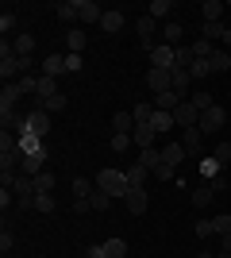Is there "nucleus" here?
<instances>
[{"mask_svg": "<svg viewBox=\"0 0 231 258\" xmlns=\"http://www.w3.org/2000/svg\"><path fill=\"white\" fill-rule=\"evenodd\" d=\"M193 46H174V70H193Z\"/></svg>", "mask_w": 231, "mask_h": 258, "instance_id": "nucleus-25", "label": "nucleus"}, {"mask_svg": "<svg viewBox=\"0 0 231 258\" xmlns=\"http://www.w3.org/2000/svg\"><path fill=\"white\" fill-rule=\"evenodd\" d=\"M131 116H135V123H150L154 108H150V104H131Z\"/></svg>", "mask_w": 231, "mask_h": 258, "instance_id": "nucleus-43", "label": "nucleus"}, {"mask_svg": "<svg viewBox=\"0 0 231 258\" xmlns=\"http://www.w3.org/2000/svg\"><path fill=\"white\" fill-rule=\"evenodd\" d=\"M200 16H204V23H220L223 4H220V0H204V4H200Z\"/></svg>", "mask_w": 231, "mask_h": 258, "instance_id": "nucleus-29", "label": "nucleus"}, {"mask_svg": "<svg viewBox=\"0 0 231 258\" xmlns=\"http://www.w3.org/2000/svg\"><path fill=\"white\" fill-rule=\"evenodd\" d=\"M212 50H216V43H208V39H197V43H193V58H212Z\"/></svg>", "mask_w": 231, "mask_h": 258, "instance_id": "nucleus-44", "label": "nucleus"}, {"mask_svg": "<svg viewBox=\"0 0 231 258\" xmlns=\"http://www.w3.org/2000/svg\"><path fill=\"white\" fill-rule=\"evenodd\" d=\"M181 147L189 158H204V131L200 127H185L181 131Z\"/></svg>", "mask_w": 231, "mask_h": 258, "instance_id": "nucleus-3", "label": "nucleus"}, {"mask_svg": "<svg viewBox=\"0 0 231 258\" xmlns=\"http://www.w3.org/2000/svg\"><path fill=\"white\" fill-rule=\"evenodd\" d=\"M189 74H193V77H212V70H208V58H197Z\"/></svg>", "mask_w": 231, "mask_h": 258, "instance_id": "nucleus-48", "label": "nucleus"}, {"mask_svg": "<svg viewBox=\"0 0 231 258\" xmlns=\"http://www.w3.org/2000/svg\"><path fill=\"white\" fill-rule=\"evenodd\" d=\"M97 189L108 197H127L131 193V185H127V173L123 170H100L97 173Z\"/></svg>", "mask_w": 231, "mask_h": 258, "instance_id": "nucleus-1", "label": "nucleus"}, {"mask_svg": "<svg viewBox=\"0 0 231 258\" xmlns=\"http://www.w3.org/2000/svg\"><path fill=\"white\" fill-rule=\"evenodd\" d=\"M200 173H204V181H212V177L220 173V162L212 158V154H204V158H200Z\"/></svg>", "mask_w": 231, "mask_h": 258, "instance_id": "nucleus-38", "label": "nucleus"}, {"mask_svg": "<svg viewBox=\"0 0 231 258\" xmlns=\"http://www.w3.org/2000/svg\"><path fill=\"white\" fill-rule=\"evenodd\" d=\"M174 123H177L181 131H185V127H197V123H200V112L193 108V100H185V104L174 108Z\"/></svg>", "mask_w": 231, "mask_h": 258, "instance_id": "nucleus-6", "label": "nucleus"}, {"mask_svg": "<svg viewBox=\"0 0 231 258\" xmlns=\"http://www.w3.org/2000/svg\"><path fill=\"white\" fill-rule=\"evenodd\" d=\"M73 212H93V205H89V197H81V201H73Z\"/></svg>", "mask_w": 231, "mask_h": 258, "instance_id": "nucleus-55", "label": "nucleus"}, {"mask_svg": "<svg viewBox=\"0 0 231 258\" xmlns=\"http://www.w3.org/2000/svg\"><path fill=\"white\" fill-rule=\"evenodd\" d=\"M12 205H16V193H12V189H0V208H4V212H8Z\"/></svg>", "mask_w": 231, "mask_h": 258, "instance_id": "nucleus-52", "label": "nucleus"}, {"mask_svg": "<svg viewBox=\"0 0 231 258\" xmlns=\"http://www.w3.org/2000/svg\"><path fill=\"white\" fill-rule=\"evenodd\" d=\"M43 162H46L43 154H23V162H20V173H23V177H39V173L46 170Z\"/></svg>", "mask_w": 231, "mask_h": 258, "instance_id": "nucleus-13", "label": "nucleus"}, {"mask_svg": "<svg viewBox=\"0 0 231 258\" xmlns=\"http://www.w3.org/2000/svg\"><path fill=\"white\" fill-rule=\"evenodd\" d=\"M58 93H62V89H58V77L39 74V93H35V97H39V104H43V100H50V97H58Z\"/></svg>", "mask_w": 231, "mask_h": 258, "instance_id": "nucleus-17", "label": "nucleus"}, {"mask_svg": "<svg viewBox=\"0 0 231 258\" xmlns=\"http://www.w3.org/2000/svg\"><path fill=\"white\" fill-rule=\"evenodd\" d=\"M193 231H197V239H208V235H216V224H212V220H197Z\"/></svg>", "mask_w": 231, "mask_h": 258, "instance_id": "nucleus-46", "label": "nucleus"}, {"mask_svg": "<svg viewBox=\"0 0 231 258\" xmlns=\"http://www.w3.org/2000/svg\"><path fill=\"white\" fill-rule=\"evenodd\" d=\"M189 89H193V74L189 70H174V93L181 100H189Z\"/></svg>", "mask_w": 231, "mask_h": 258, "instance_id": "nucleus-19", "label": "nucleus"}, {"mask_svg": "<svg viewBox=\"0 0 231 258\" xmlns=\"http://www.w3.org/2000/svg\"><path fill=\"white\" fill-rule=\"evenodd\" d=\"M27 131H31V135H39V139H43V135H50V112H46L43 104L27 112Z\"/></svg>", "mask_w": 231, "mask_h": 258, "instance_id": "nucleus-5", "label": "nucleus"}, {"mask_svg": "<svg viewBox=\"0 0 231 258\" xmlns=\"http://www.w3.org/2000/svg\"><path fill=\"white\" fill-rule=\"evenodd\" d=\"M197 258H216V254H208V250H204V254H197Z\"/></svg>", "mask_w": 231, "mask_h": 258, "instance_id": "nucleus-58", "label": "nucleus"}, {"mask_svg": "<svg viewBox=\"0 0 231 258\" xmlns=\"http://www.w3.org/2000/svg\"><path fill=\"white\" fill-rule=\"evenodd\" d=\"M73 8H77V20L81 23H97L100 27V16H104L100 4H93V0H73Z\"/></svg>", "mask_w": 231, "mask_h": 258, "instance_id": "nucleus-8", "label": "nucleus"}, {"mask_svg": "<svg viewBox=\"0 0 231 258\" xmlns=\"http://www.w3.org/2000/svg\"><path fill=\"white\" fill-rule=\"evenodd\" d=\"M181 35H185V31H181V23H177V20L162 23V39H166V46H177V43H181Z\"/></svg>", "mask_w": 231, "mask_h": 258, "instance_id": "nucleus-30", "label": "nucleus"}, {"mask_svg": "<svg viewBox=\"0 0 231 258\" xmlns=\"http://www.w3.org/2000/svg\"><path fill=\"white\" fill-rule=\"evenodd\" d=\"M123 173H127V185H131V189H143V185H146V177H150V170H146L143 162H135L131 170H123Z\"/></svg>", "mask_w": 231, "mask_h": 258, "instance_id": "nucleus-22", "label": "nucleus"}, {"mask_svg": "<svg viewBox=\"0 0 231 258\" xmlns=\"http://www.w3.org/2000/svg\"><path fill=\"white\" fill-rule=\"evenodd\" d=\"M139 162H143L146 170H158V166H166V158H162V151H158V147H146V151H139Z\"/></svg>", "mask_w": 231, "mask_h": 258, "instance_id": "nucleus-23", "label": "nucleus"}, {"mask_svg": "<svg viewBox=\"0 0 231 258\" xmlns=\"http://www.w3.org/2000/svg\"><path fill=\"white\" fill-rule=\"evenodd\" d=\"M170 12H174V4H170V0H150L146 16H154V20H166V23H170Z\"/></svg>", "mask_w": 231, "mask_h": 258, "instance_id": "nucleus-32", "label": "nucleus"}, {"mask_svg": "<svg viewBox=\"0 0 231 258\" xmlns=\"http://www.w3.org/2000/svg\"><path fill=\"white\" fill-rule=\"evenodd\" d=\"M208 70H212V74H227V70H231V54L223 50V46H216V50H212Z\"/></svg>", "mask_w": 231, "mask_h": 258, "instance_id": "nucleus-18", "label": "nucleus"}, {"mask_svg": "<svg viewBox=\"0 0 231 258\" xmlns=\"http://www.w3.org/2000/svg\"><path fill=\"white\" fill-rule=\"evenodd\" d=\"M162 158H166V166H174V170H177V166L189 158L185 147H181V139H177V143H162Z\"/></svg>", "mask_w": 231, "mask_h": 258, "instance_id": "nucleus-11", "label": "nucleus"}, {"mask_svg": "<svg viewBox=\"0 0 231 258\" xmlns=\"http://www.w3.org/2000/svg\"><path fill=\"white\" fill-rule=\"evenodd\" d=\"M43 74L46 77H62L66 74V54H46L43 58Z\"/></svg>", "mask_w": 231, "mask_h": 258, "instance_id": "nucleus-16", "label": "nucleus"}, {"mask_svg": "<svg viewBox=\"0 0 231 258\" xmlns=\"http://www.w3.org/2000/svg\"><path fill=\"white\" fill-rule=\"evenodd\" d=\"M208 185H212V193H223V189H227V177H223V173H216Z\"/></svg>", "mask_w": 231, "mask_h": 258, "instance_id": "nucleus-54", "label": "nucleus"}, {"mask_svg": "<svg viewBox=\"0 0 231 258\" xmlns=\"http://www.w3.org/2000/svg\"><path fill=\"white\" fill-rule=\"evenodd\" d=\"M54 185H58V173L54 170H43L39 177H35V193H54Z\"/></svg>", "mask_w": 231, "mask_h": 258, "instance_id": "nucleus-28", "label": "nucleus"}, {"mask_svg": "<svg viewBox=\"0 0 231 258\" xmlns=\"http://www.w3.org/2000/svg\"><path fill=\"white\" fill-rule=\"evenodd\" d=\"M212 158L220 162V166H227V162H231V143L220 139V143H216V151H212Z\"/></svg>", "mask_w": 231, "mask_h": 258, "instance_id": "nucleus-41", "label": "nucleus"}, {"mask_svg": "<svg viewBox=\"0 0 231 258\" xmlns=\"http://www.w3.org/2000/svg\"><path fill=\"white\" fill-rule=\"evenodd\" d=\"M12 43H16V54H20V58H31V50H35V39H31L27 31H23V35H16Z\"/></svg>", "mask_w": 231, "mask_h": 258, "instance_id": "nucleus-34", "label": "nucleus"}, {"mask_svg": "<svg viewBox=\"0 0 231 258\" xmlns=\"http://www.w3.org/2000/svg\"><path fill=\"white\" fill-rule=\"evenodd\" d=\"M12 243H16V235H12L8 227H4V231H0V250H4V254H8V250H12Z\"/></svg>", "mask_w": 231, "mask_h": 258, "instance_id": "nucleus-53", "label": "nucleus"}, {"mask_svg": "<svg viewBox=\"0 0 231 258\" xmlns=\"http://www.w3.org/2000/svg\"><path fill=\"white\" fill-rule=\"evenodd\" d=\"M54 12H58V20L77 23V8H73V0H66V4H54Z\"/></svg>", "mask_w": 231, "mask_h": 258, "instance_id": "nucleus-40", "label": "nucleus"}, {"mask_svg": "<svg viewBox=\"0 0 231 258\" xmlns=\"http://www.w3.org/2000/svg\"><path fill=\"white\" fill-rule=\"evenodd\" d=\"M81 70V54H69L66 50V74H77Z\"/></svg>", "mask_w": 231, "mask_h": 258, "instance_id": "nucleus-50", "label": "nucleus"}, {"mask_svg": "<svg viewBox=\"0 0 231 258\" xmlns=\"http://www.w3.org/2000/svg\"><path fill=\"white\" fill-rule=\"evenodd\" d=\"M12 27H16V16H12V12H4V16H0V31H4V39H8Z\"/></svg>", "mask_w": 231, "mask_h": 258, "instance_id": "nucleus-51", "label": "nucleus"}, {"mask_svg": "<svg viewBox=\"0 0 231 258\" xmlns=\"http://www.w3.org/2000/svg\"><path fill=\"white\" fill-rule=\"evenodd\" d=\"M66 46H69V54H81V50L89 46L85 31H81V27H69V35H66Z\"/></svg>", "mask_w": 231, "mask_h": 258, "instance_id": "nucleus-26", "label": "nucleus"}, {"mask_svg": "<svg viewBox=\"0 0 231 258\" xmlns=\"http://www.w3.org/2000/svg\"><path fill=\"white\" fill-rule=\"evenodd\" d=\"M189 100H193V108H197V112H208V108L216 104V100H212V93H193Z\"/></svg>", "mask_w": 231, "mask_h": 258, "instance_id": "nucleus-45", "label": "nucleus"}, {"mask_svg": "<svg viewBox=\"0 0 231 258\" xmlns=\"http://www.w3.org/2000/svg\"><path fill=\"white\" fill-rule=\"evenodd\" d=\"M100 31H108V35L123 31V12H104L100 16Z\"/></svg>", "mask_w": 231, "mask_h": 258, "instance_id": "nucleus-24", "label": "nucleus"}, {"mask_svg": "<svg viewBox=\"0 0 231 258\" xmlns=\"http://www.w3.org/2000/svg\"><path fill=\"white\" fill-rule=\"evenodd\" d=\"M231 254V231H223V258Z\"/></svg>", "mask_w": 231, "mask_h": 258, "instance_id": "nucleus-56", "label": "nucleus"}, {"mask_svg": "<svg viewBox=\"0 0 231 258\" xmlns=\"http://www.w3.org/2000/svg\"><path fill=\"white\" fill-rule=\"evenodd\" d=\"M35 208H39V212H43V216H50V212H54V208H58V201H54V197H50V193H35Z\"/></svg>", "mask_w": 231, "mask_h": 258, "instance_id": "nucleus-37", "label": "nucleus"}, {"mask_svg": "<svg viewBox=\"0 0 231 258\" xmlns=\"http://www.w3.org/2000/svg\"><path fill=\"white\" fill-rule=\"evenodd\" d=\"M43 108L54 116V112H62V108H69V100H66V93H58V97H50V100H43Z\"/></svg>", "mask_w": 231, "mask_h": 258, "instance_id": "nucleus-42", "label": "nucleus"}, {"mask_svg": "<svg viewBox=\"0 0 231 258\" xmlns=\"http://www.w3.org/2000/svg\"><path fill=\"white\" fill-rule=\"evenodd\" d=\"M223 123H227V108H223V104H212L208 112H200V123H197V127L204 131V135H216V131H223Z\"/></svg>", "mask_w": 231, "mask_h": 258, "instance_id": "nucleus-2", "label": "nucleus"}, {"mask_svg": "<svg viewBox=\"0 0 231 258\" xmlns=\"http://www.w3.org/2000/svg\"><path fill=\"white\" fill-rule=\"evenodd\" d=\"M212 224H216V231H231V212H220V216H212Z\"/></svg>", "mask_w": 231, "mask_h": 258, "instance_id": "nucleus-49", "label": "nucleus"}, {"mask_svg": "<svg viewBox=\"0 0 231 258\" xmlns=\"http://www.w3.org/2000/svg\"><path fill=\"white\" fill-rule=\"evenodd\" d=\"M150 70H174V46H150Z\"/></svg>", "mask_w": 231, "mask_h": 258, "instance_id": "nucleus-7", "label": "nucleus"}, {"mask_svg": "<svg viewBox=\"0 0 231 258\" xmlns=\"http://www.w3.org/2000/svg\"><path fill=\"white\" fill-rule=\"evenodd\" d=\"M20 151L23 154H43V158H46V143L39 139V135H31V131H23V135H20Z\"/></svg>", "mask_w": 231, "mask_h": 258, "instance_id": "nucleus-15", "label": "nucleus"}, {"mask_svg": "<svg viewBox=\"0 0 231 258\" xmlns=\"http://www.w3.org/2000/svg\"><path fill=\"white\" fill-rule=\"evenodd\" d=\"M223 31H227V27H223V20H220V23H200V39H208V43H216V46H220Z\"/></svg>", "mask_w": 231, "mask_h": 258, "instance_id": "nucleus-27", "label": "nucleus"}, {"mask_svg": "<svg viewBox=\"0 0 231 258\" xmlns=\"http://www.w3.org/2000/svg\"><path fill=\"white\" fill-rule=\"evenodd\" d=\"M69 193H73V201H81V197H93V181H85V177H73V181H69Z\"/></svg>", "mask_w": 231, "mask_h": 258, "instance_id": "nucleus-36", "label": "nucleus"}, {"mask_svg": "<svg viewBox=\"0 0 231 258\" xmlns=\"http://www.w3.org/2000/svg\"><path fill=\"white\" fill-rule=\"evenodd\" d=\"M154 27H158V20H154V16H139V20H135V31H139V39L146 43V50H150V46H158V43H154Z\"/></svg>", "mask_w": 231, "mask_h": 258, "instance_id": "nucleus-9", "label": "nucleus"}, {"mask_svg": "<svg viewBox=\"0 0 231 258\" xmlns=\"http://www.w3.org/2000/svg\"><path fill=\"white\" fill-rule=\"evenodd\" d=\"M89 205H93V212H108L112 197H108V193H100V189H93V197H89Z\"/></svg>", "mask_w": 231, "mask_h": 258, "instance_id": "nucleus-39", "label": "nucleus"}, {"mask_svg": "<svg viewBox=\"0 0 231 258\" xmlns=\"http://www.w3.org/2000/svg\"><path fill=\"white\" fill-rule=\"evenodd\" d=\"M220 46H223V50H227V46H231V27H227V31H223V39H220Z\"/></svg>", "mask_w": 231, "mask_h": 258, "instance_id": "nucleus-57", "label": "nucleus"}, {"mask_svg": "<svg viewBox=\"0 0 231 258\" xmlns=\"http://www.w3.org/2000/svg\"><path fill=\"white\" fill-rule=\"evenodd\" d=\"M150 127L158 131V135L174 131V127H177V123H174V112H158V108H154V116H150Z\"/></svg>", "mask_w": 231, "mask_h": 258, "instance_id": "nucleus-20", "label": "nucleus"}, {"mask_svg": "<svg viewBox=\"0 0 231 258\" xmlns=\"http://www.w3.org/2000/svg\"><path fill=\"white\" fill-rule=\"evenodd\" d=\"M104 258H127V243L123 239H104Z\"/></svg>", "mask_w": 231, "mask_h": 258, "instance_id": "nucleus-33", "label": "nucleus"}, {"mask_svg": "<svg viewBox=\"0 0 231 258\" xmlns=\"http://www.w3.org/2000/svg\"><path fill=\"white\" fill-rule=\"evenodd\" d=\"M212 197H216V193H212V185H208V181L197 185V189H193V208H208V205H212Z\"/></svg>", "mask_w": 231, "mask_h": 258, "instance_id": "nucleus-31", "label": "nucleus"}, {"mask_svg": "<svg viewBox=\"0 0 231 258\" xmlns=\"http://www.w3.org/2000/svg\"><path fill=\"white\" fill-rule=\"evenodd\" d=\"M154 135H158V131H154L150 123H135V131H131V139H135V147H139V151L154 147Z\"/></svg>", "mask_w": 231, "mask_h": 258, "instance_id": "nucleus-14", "label": "nucleus"}, {"mask_svg": "<svg viewBox=\"0 0 231 258\" xmlns=\"http://www.w3.org/2000/svg\"><path fill=\"white\" fill-rule=\"evenodd\" d=\"M123 201H127V212H131V216H143V212H146V205H150L146 189H131V193L123 197Z\"/></svg>", "mask_w": 231, "mask_h": 258, "instance_id": "nucleus-12", "label": "nucleus"}, {"mask_svg": "<svg viewBox=\"0 0 231 258\" xmlns=\"http://www.w3.org/2000/svg\"><path fill=\"white\" fill-rule=\"evenodd\" d=\"M20 85L16 81H4V93H0V112H16V104H20Z\"/></svg>", "mask_w": 231, "mask_h": 258, "instance_id": "nucleus-10", "label": "nucleus"}, {"mask_svg": "<svg viewBox=\"0 0 231 258\" xmlns=\"http://www.w3.org/2000/svg\"><path fill=\"white\" fill-rule=\"evenodd\" d=\"M154 104H158V112H174V108H177V104H185V100H181L174 89H170V93H162V97L154 100Z\"/></svg>", "mask_w": 231, "mask_h": 258, "instance_id": "nucleus-35", "label": "nucleus"}, {"mask_svg": "<svg viewBox=\"0 0 231 258\" xmlns=\"http://www.w3.org/2000/svg\"><path fill=\"white\" fill-rule=\"evenodd\" d=\"M112 131H116V135H131L135 131V116L131 112H116V116H112Z\"/></svg>", "mask_w": 231, "mask_h": 258, "instance_id": "nucleus-21", "label": "nucleus"}, {"mask_svg": "<svg viewBox=\"0 0 231 258\" xmlns=\"http://www.w3.org/2000/svg\"><path fill=\"white\" fill-rule=\"evenodd\" d=\"M146 89H150L154 97L170 93V89H174V70H150V74H146Z\"/></svg>", "mask_w": 231, "mask_h": 258, "instance_id": "nucleus-4", "label": "nucleus"}, {"mask_svg": "<svg viewBox=\"0 0 231 258\" xmlns=\"http://www.w3.org/2000/svg\"><path fill=\"white\" fill-rule=\"evenodd\" d=\"M131 135H112V151H116V154H123V151H127V147H131Z\"/></svg>", "mask_w": 231, "mask_h": 258, "instance_id": "nucleus-47", "label": "nucleus"}]
</instances>
